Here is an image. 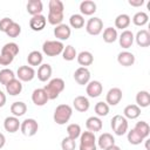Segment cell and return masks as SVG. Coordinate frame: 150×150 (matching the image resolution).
Listing matches in <instances>:
<instances>
[{
    "label": "cell",
    "mask_w": 150,
    "mask_h": 150,
    "mask_svg": "<svg viewBox=\"0 0 150 150\" xmlns=\"http://www.w3.org/2000/svg\"><path fill=\"white\" fill-rule=\"evenodd\" d=\"M148 21H149V15H148L145 12H137V13L132 16V22H134V25L139 26V27L146 25Z\"/></svg>",
    "instance_id": "36"
},
{
    "label": "cell",
    "mask_w": 150,
    "mask_h": 150,
    "mask_svg": "<svg viewBox=\"0 0 150 150\" xmlns=\"http://www.w3.org/2000/svg\"><path fill=\"white\" fill-rule=\"evenodd\" d=\"M61 148H62V150H75L76 143H75L74 139H71V138H69V137L67 136V137H64V138L62 139V142H61Z\"/></svg>",
    "instance_id": "45"
},
{
    "label": "cell",
    "mask_w": 150,
    "mask_h": 150,
    "mask_svg": "<svg viewBox=\"0 0 150 150\" xmlns=\"http://www.w3.org/2000/svg\"><path fill=\"white\" fill-rule=\"evenodd\" d=\"M1 53H6V54H9L13 57H15L19 54V46L15 42H8V43L4 45V47L1 48Z\"/></svg>",
    "instance_id": "38"
},
{
    "label": "cell",
    "mask_w": 150,
    "mask_h": 150,
    "mask_svg": "<svg viewBox=\"0 0 150 150\" xmlns=\"http://www.w3.org/2000/svg\"><path fill=\"white\" fill-rule=\"evenodd\" d=\"M20 124L21 123H20L19 118L15 117V116H8L4 121V128H5V130L8 131V132H11V134L16 132L20 129Z\"/></svg>",
    "instance_id": "15"
},
{
    "label": "cell",
    "mask_w": 150,
    "mask_h": 150,
    "mask_svg": "<svg viewBox=\"0 0 150 150\" xmlns=\"http://www.w3.org/2000/svg\"><path fill=\"white\" fill-rule=\"evenodd\" d=\"M32 101H33V103L35 105L42 107L49 101V98H48V96H47V94H46L43 88H38L32 94Z\"/></svg>",
    "instance_id": "11"
},
{
    "label": "cell",
    "mask_w": 150,
    "mask_h": 150,
    "mask_svg": "<svg viewBox=\"0 0 150 150\" xmlns=\"http://www.w3.org/2000/svg\"><path fill=\"white\" fill-rule=\"evenodd\" d=\"M49 13H63L64 6L61 0H50L48 4Z\"/></svg>",
    "instance_id": "41"
},
{
    "label": "cell",
    "mask_w": 150,
    "mask_h": 150,
    "mask_svg": "<svg viewBox=\"0 0 150 150\" xmlns=\"http://www.w3.org/2000/svg\"><path fill=\"white\" fill-rule=\"evenodd\" d=\"M136 105L139 108H146L150 105V94L146 90H141L136 95Z\"/></svg>",
    "instance_id": "27"
},
{
    "label": "cell",
    "mask_w": 150,
    "mask_h": 150,
    "mask_svg": "<svg viewBox=\"0 0 150 150\" xmlns=\"http://www.w3.org/2000/svg\"><path fill=\"white\" fill-rule=\"evenodd\" d=\"M110 125L112 131L117 135V136H122L128 131V120L123 116V115H115L111 121H110Z\"/></svg>",
    "instance_id": "4"
},
{
    "label": "cell",
    "mask_w": 150,
    "mask_h": 150,
    "mask_svg": "<svg viewBox=\"0 0 150 150\" xmlns=\"http://www.w3.org/2000/svg\"><path fill=\"white\" fill-rule=\"evenodd\" d=\"M130 6L132 7H141L143 4H144V0H129L128 1Z\"/></svg>",
    "instance_id": "48"
},
{
    "label": "cell",
    "mask_w": 150,
    "mask_h": 150,
    "mask_svg": "<svg viewBox=\"0 0 150 150\" xmlns=\"http://www.w3.org/2000/svg\"><path fill=\"white\" fill-rule=\"evenodd\" d=\"M5 87H6V91L12 96H16L22 91V83L19 79H14L9 81Z\"/></svg>",
    "instance_id": "21"
},
{
    "label": "cell",
    "mask_w": 150,
    "mask_h": 150,
    "mask_svg": "<svg viewBox=\"0 0 150 150\" xmlns=\"http://www.w3.org/2000/svg\"><path fill=\"white\" fill-rule=\"evenodd\" d=\"M63 20V13H49L48 12V16H47V21L53 25V26H57L61 25Z\"/></svg>",
    "instance_id": "42"
},
{
    "label": "cell",
    "mask_w": 150,
    "mask_h": 150,
    "mask_svg": "<svg viewBox=\"0 0 150 150\" xmlns=\"http://www.w3.org/2000/svg\"><path fill=\"white\" fill-rule=\"evenodd\" d=\"M86 30L90 35H98L103 30V21L100 18H91L86 23Z\"/></svg>",
    "instance_id": "7"
},
{
    "label": "cell",
    "mask_w": 150,
    "mask_h": 150,
    "mask_svg": "<svg viewBox=\"0 0 150 150\" xmlns=\"http://www.w3.org/2000/svg\"><path fill=\"white\" fill-rule=\"evenodd\" d=\"M52 67L50 64L48 63H43V64H40L39 69H38V79L41 81V82H46L50 79L52 76Z\"/></svg>",
    "instance_id": "22"
},
{
    "label": "cell",
    "mask_w": 150,
    "mask_h": 150,
    "mask_svg": "<svg viewBox=\"0 0 150 150\" xmlns=\"http://www.w3.org/2000/svg\"><path fill=\"white\" fill-rule=\"evenodd\" d=\"M118 35H117V30L116 28H112V27H107L104 30H103V41L107 42V43H112L117 40Z\"/></svg>",
    "instance_id": "32"
},
{
    "label": "cell",
    "mask_w": 150,
    "mask_h": 150,
    "mask_svg": "<svg viewBox=\"0 0 150 150\" xmlns=\"http://www.w3.org/2000/svg\"><path fill=\"white\" fill-rule=\"evenodd\" d=\"M105 150H121V148H120V146H117L116 144H114V145H111V146L107 148Z\"/></svg>",
    "instance_id": "51"
},
{
    "label": "cell",
    "mask_w": 150,
    "mask_h": 150,
    "mask_svg": "<svg viewBox=\"0 0 150 150\" xmlns=\"http://www.w3.org/2000/svg\"><path fill=\"white\" fill-rule=\"evenodd\" d=\"M47 23V19L45 15L39 14V15H34L32 16V19L29 20V27L32 28V30L34 32H40L46 27Z\"/></svg>",
    "instance_id": "13"
},
{
    "label": "cell",
    "mask_w": 150,
    "mask_h": 150,
    "mask_svg": "<svg viewBox=\"0 0 150 150\" xmlns=\"http://www.w3.org/2000/svg\"><path fill=\"white\" fill-rule=\"evenodd\" d=\"M64 86H66L64 84V81L62 79H60V77H56V79L50 80L43 87V89H45V91H46V94H47V96H48L49 100H55V98L59 97L60 93L63 91Z\"/></svg>",
    "instance_id": "1"
},
{
    "label": "cell",
    "mask_w": 150,
    "mask_h": 150,
    "mask_svg": "<svg viewBox=\"0 0 150 150\" xmlns=\"http://www.w3.org/2000/svg\"><path fill=\"white\" fill-rule=\"evenodd\" d=\"M134 39L136 40V43L139 47H149L150 46V33L146 29L138 30Z\"/></svg>",
    "instance_id": "20"
},
{
    "label": "cell",
    "mask_w": 150,
    "mask_h": 150,
    "mask_svg": "<svg viewBox=\"0 0 150 150\" xmlns=\"http://www.w3.org/2000/svg\"><path fill=\"white\" fill-rule=\"evenodd\" d=\"M74 80L81 86L87 84L90 81V71H89V69L86 68V67L77 68L75 70V73H74Z\"/></svg>",
    "instance_id": "10"
},
{
    "label": "cell",
    "mask_w": 150,
    "mask_h": 150,
    "mask_svg": "<svg viewBox=\"0 0 150 150\" xmlns=\"http://www.w3.org/2000/svg\"><path fill=\"white\" fill-rule=\"evenodd\" d=\"M63 48H64L63 43L56 40H48V41H45L42 45V52L47 56H57L62 54Z\"/></svg>",
    "instance_id": "3"
},
{
    "label": "cell",
    "mask_w": 150,
    "mask_h": 150,
    "mask_svg": "<svg viewBox=\"0 0 150 150\" xmlns=\"http://www.w3.org/2000/svg\"><path fill=\"white\" fill-rule=\"evenodd\" d=\"M5 143H6V137H5V135L2 132H0V149L5 145Z\"/></svg>",
    "instance_id": "50"
},
{
    "label": "cell",
    "mask_w": 150,
    "mask_h": 150,
    "mask_svg": "<svg viewBox=\"0 0 150 150\" xmlns=\"http://www.w3.org/2000/svg\"><path fill=\"white\" fill-rule=\"evenodd\" d=\"M13 23V20L9 19V18H4L0 20V32H4L6 33V30L8 29V27Z\"/></svg>",
    "instance_id": "47"
},
{
    "label": "cell",
    "mask_w": 150,
    "mask_h": 150,
    "mask_svg": "<svg viewBox=\"0 0 150 150\" xmlns=\"http://www.w3.org/2000/svg\"><path fill=\"white\" fill-rule=\"evenodd\" d=\"M70 34H71V29L68 25L66 23H61V25H57L55 28H54V35L56 39H59L60 41H63V40H68L70 38Z\"/></svg>",
    "instance_id": "14"
},
{
    "label": "cell",
    "mask_w": 150,
    "mask_h": 150,
    "mask_svg": "<svg viewBox=\"0 0 150 150\" xmlns=\"http://www.w3.org/2000/svg\"><path fill=\"white\" fill-rule=\"evenodd\" d=\"M73 115V109L70 105L68 104H59L54 111V115H53V118H54V122L59 125H63L66 124L70 117Z\"/></svg>",
    "instance_id": "2"
},
{
    "label": "cell",
    "mask_w": 150,
    "mask_h": 150,
    "mask_svg": "<svg viewBox=\"0 0 150 150\" xmlns=\"http://www.w3.org/2000/svg\"><path fill=\"white\" fill-rule=\"evenodd\" d=\"M130 22H131L130 16L128 14H124V13L117 15L116 19H115V26H116V28H120V29L128 28L129 25H130Z\"/></svg>",
    "instance_id": "31"
},
{
    "label": "cell",
    "mask_w": 150,
    "mask_h": 150,
    "mask_svg": "<svg viewBox=\"0 0 150 150\" xmlns=\"http://www.w3.org/2000/svg\"><path fill=\"white\" fill-rule=\"evenodd\" d=\"M95 112L98 117L107 116L109 114V105L105 102H97L95 104Z\"/></svg>",
    "instance_id": "43"
},
{
    "label": "cell",
    "mask_w": 150,
    "mask_h": 150,
    "mask_svg": "<svg viewBox=\"0 0 150 150\" xmlns=\"http://www.w3.org/2000/svg\"><path fill=\"white\" fill-rule=\"evenodd\" d=\"M134 38H135V36H134V34H132L131 30H128V29L123 30V32L121 33L120 38H118L120 46H121L122 48H125V49L130 48V47L132 46V43H134Z\"/></svg>",
    "instance_id": "16"
},
{
    "label": "cell",
    "mask_w": 150,
    "mask_h": 150,
    "mask_svg": "<svg viewBox=\"0 0 150 150\" xmlns=\"http://www.w3.org/2000/svg\"><path fill=\"white\" fill-rule=\"evenodd\" d=\"M121 100H122V90L120 88L115 87L109 89L105 96V103L108 105H116L121 102Z\"/></svg>",
    "instance_id": "9"
},
{
    "label": "cell",
    "mask_w": 150,
    "mask_h": 150,
    "mask_svg": "<svg viewBox=\"0 0 150 150\" xmlns=\"http://www.w3.org/2000/svg\"><path fill=\"white\" fill-rule=\"evenodd\" d=\"M76 56H77V53H76V49H75L73 46L68 45V46H66V47L63 48L62 57H63L66 61H73Z\"/></svg>",
    "instance_id": "40"
},
{
    "label": "cell",
    "mask_w": 150,
    "mask_h": 150,
    "mask_svg": "<svg viewBox=\"0 0 150 150\" xmlns=\"http://www.w3.org/2000/svg\"><path fill=\"white\" fill-rule=\"evenodd\" d=\"M86 127L88 129V131H91V132H96V131H100L102 129V121L100 117L97 116H91L89 118H87L86 121Z\"/></svg>",
    "instance_id": "23"
},
{
    "label": "cell",
    "mask_w": 150,
    "mask_h": 150,
    "mask_svg": "<svg viewBox=\"0 0 150 150\" xmlns=\"http://www.w3.org/2000/svg\"><path fill=\"white\" fill-rule=\"evenodd\" d=\"M80 11L83 15H93L96 12V4L91 0H84L80 4Z\"/></svg>",
    "instance_id": "28"
},
{
    "label": "cell",
    "mask_w": 150,
    "mask_h": 150,
    "mask_svg": "<svg viewBox=\"0 0 150 150\" xmlns=\"http://www.w3.org/2000/svg\"><path fill=\"white\" fill-rule=\"evenodd\" d=\"M26 111H27V105L22 101H16V102L12 103V105H11V112L15 117H20V116L25 115Z\"/></svg>",
    "instance_id": "29"
},
{
    "label": "cell",
    "mask_w": 150,
    "mask_h": 150,
    "mask_svg": "<svg viewBox=\"0 0 150 150\" xmlns=\"http://www.w3.org/2000/svg\"><path fill=\"white\" fill-rule=\"evenodd\" d=\"M21 33V26L19 23H16L15 21H13V23L8 27V29L6 30V34L9 36V38H16L19 36Z\"/></svg>",
    "instance_id": "44"
},
{
    "label": "cell",
    "mask_w": 150,
    "mask_h": 150,
    "mask_svg": "<svg viewBox=\"0 0 150 150\" xmlns=\"http://www.w3.org/2000/svg\"><path fill=\"white\" fill-rule=\"evenodd\" d=\"M117 62L123 67H130L135 63V55L130 52H121L117 55Z\"/></svg>",
    "instance_id": "17"
},
{
    "label": "cell",
    "mask_w": 150,
    "mask_h": 150,
    "mask_svg": "<svg viewBox=\"0 0 150 150\" xmlns=\"http://www.w3.org/2000/svg\"><path fill=\"white\" fill-rule=\"evenodd\" d=\"M102 90H103V86L100 81H89L87 83L86 91H87L89 97H93V98L98 97L102 94Z\"/></svg>",
    "instance_id": "12"
},
{
    "label": "cell",
    "mask_w": 150,
    "mask_h": 150,
    "mask_svg": "<svg viewBox=\"0 0 150 150\" xmlns=\"http://www.w3.org/2000/svg\"><path fill=\"white\" fill-rule=\"evenodd\" d=\"M96 138L94 132L84 131L80 136V150H96Z\"/></svg>",
    "instance_id": "5"
},
{
    "label": "cell",
    "mask_w": 150,
    "mask_h": 150,
    "mask_svg": "<svg viewBox=\"0 0 150 150\" xmlns=\"http://www.w3.org/2000/svg\"><path fill=\"white\" fill-rule=\"evenodd\" d=\"M67 134H68V137L71 138V139H77L80 136H81V127L80 124L77 123H71L67 127Z\"/></svg>",
    "instance_id": "34"
},
{
    "label": "cell",
    "mask_w": 150,
    "mask_h": 150,
    "mask_svg": "<svg viewBox=\"0 0 150 150\" xmlns=\"http://www.w3.org/2000/svg\"><path fill=\"white\" fill-rule=\"evenodd\" d=\"M26 8H27V12H28L32 16L39 15V14H41V12L43 11V4H42L41 0H29V1L27 2Z\"/></svg>",
    "instance_id": "19"
},
{
    "label": "cell",
    "mask_w": 150,
    "mask_h": 150,
    "mask_svg": "<svg viewBox=\"0 0 150 150\" xmlns=\"http://www.w3.org/2000/svg\"><path fill=\"white\" fill-rule=\"evenodd\" d=\"M97 142H98V146H100L102 150H105L107 148H109V146H111V145L115 144V138H114V136H112L111 134L104 132V134L100 135Z\"/></svg>",
    "instance_id": "24"
},
{
    "label": "cell",
    "mask_w": 150,
    "mask_h": 150,
    "mask_svg": "<svg viewBox=\"0 0 150 150\" xmlns=\"http://www.w3.org/2000/svg\"><path fill=\"white\" fill-rule=\"evenodd\" d=\"M15 79V75H14V71L12 69H8V68H5V69H1L0 70V83L6 86L9 81L14 80Z\"/></svg>",
    "instance_id": "35"
},
{
    "label": "cell",
    "mask_w": 150,
    "mask_h": 150,
    "mask_svg": "<svg viewBox=\"0 0 150 150\" xmlns=\"http://www.w3.org/2000/svg\"><path fill=\"white\" fill-rule=\"evenodd\" d=\"M14 60V57L9 54L6 53H0V66H8L9 63H12Z\"/></svg>",
    "instance_id": "46"
},
{
    "label": "cell",
    "mask_w": 150,
    "mask_h": 150,
    "mask_svg": "<svg viewBox=\"0 0 150 150\" xmlns=\"http://www.w3.org/2000/svg\"><path fill=\"white\" fill-rule=\"evenodd\" d=\"M143 138H146L150 135V127L145 121H139L136 123L135 128H134Z\"/></svg>",
    "instance_id": "33"
},
{
    "label": "cell",
    "mask_w": 150,
    "mask_h": 150,
    "mask_svg": "<svg viewBox=\"0 0 150 150\" xmlns=\"http://www.w3.org/2000/svg\"><path fill=\"white\" fill-rule=\"evenodd\" d=\"M69 25L75 28V29H80L84 26V18L82 14H73L69 18Z\"/></svg>",
    "instance_id": "37"
},
{
    "label": "cell",
    "mask_w": 150,
    "mask_h": 150,
    "mask_svg": "<svg viewBox=\"0 0 150 150\" xmlns=\"http://www.w3.org/2000/svg\"><path fill=\"white\" fill-rule=\"evenodd\" d=\"M144 141V138L135 130V129H131L128 131V142L132 145H138L141 144L142 142Z\"/></svg>",
    "instance_id": "39"
},
{
    "label": "cell",
    "mask_w": 150,
    "mask_h": 150,
    "mask_svg": "<svg viewBox=\"0 0 150 150\" xmlns=\"http://www.w3.org/2000/svg\"><path fill=\"white\" fill-rule=\"evenodd\" d=\"M20 130L25 136L32 137L34 136L39 130V124L34 118H26L20 124Z\"/></svg>",
    "instance_id": "6"
},
{
    "label": "cell",
    "mask_w": 150,
    "mask_h": 150,
    "mask_svg": "<svg viewBox=\"0 0 150 150\" xmlns=\"http://www.w3.org/2000/svg\"><path fill=\"white\" fill-rule=\"evenodd\" d=\"M16 75L20 81L22 82H29L35 77V70L30 66H21L18 68Z\"/></svg>",
    "instance_id": "8"
},
{
    "label": "cell",
    "mask_w": 150,
    "mask_h": 150,
    "mask_svg": "<svg viewBox=\"0 0 150 150\" xmlns=\"http://www.w3.org/2000/svg\"><path fill=\"white\" fill-rule=\"evenodd\" d=\"M42 60H43V56H42V54L39 50H33L27 56V62H28V64L30 67H33V66H40L42 63Z\"/></svg>",
    "instance_id": "30"
},
{
    "label": "cell",
    "mask_w": 150,
    "mask_h": 150,
    "mask_svg": "<svg viewBox=\"0 0 150 150\" xmlns=\"http://www.w3.org/2000/svg\"><path fill=\"white\" fill-rule=\"evenodd\" d=\"M73 105H74L75 110H77V111H80V112H84V111H87V110L89 109L90 103H89V100H88L86 96L80 95V96H76V97L74 98Z\"/></svg>",
    "instance_id": "18"
},
{
    "label": "cell",
    "mask_w": 150,
    "mask_h": 150,
    "mask_svg": "<svg viewBox=\"0 0 150 150\" xmlns=\"http://www.w3.org/2000/svg\"><path fill=\"white\" fill-rule=\"evenodd\" d=\"M5 103H6V95L4 94V91L0 90V108L4 107Z\"/></svg>",
    "instance_id": "49"
},
{
    "label": "cell",
    "mask_w": 150,
    "mask_h": 150,
    "mask_svg": "<svg viewBox=\"0 0 150 150\" xmlns=\"http://www.w3.org/2000/svg\"><path fill=\"white\" fill-rule=\"evenodd\" d=\"M141 115V108L136 104H129L123 110V116L129 120H135Z\"/></svg>",
    "instance_id": "26"
},
{
    "label": "cell",
    "mask_w": 150,
    "mask_h": 150,
    "mask_svg": "<svg viewBox=\"0 0 150 150\" xmlns=\"http://www.w3.org/2000/svg\"><path fill=\"white\" fill-rule=\"evenodd\" d=\"M76 59H77L79 64H81L82 67H86V68H87V66H90L94 62V56L88 50H82L80 54H77Z\"/></svg>",
    "instance_id": "25"
}]
</instances>
